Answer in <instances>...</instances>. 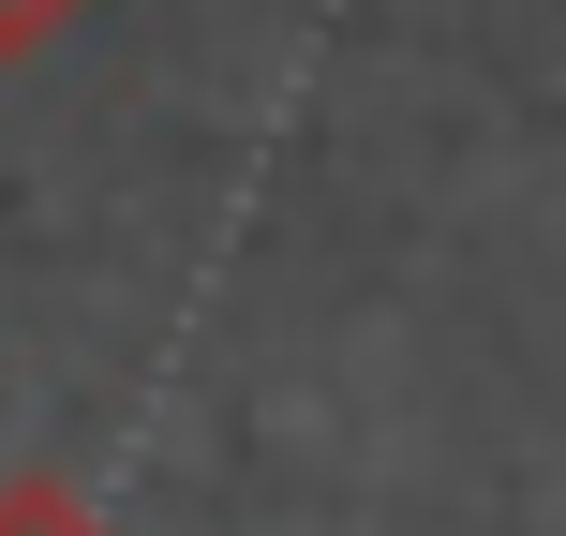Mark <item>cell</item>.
<instances>
[{"mask_svg":"<svg viewBox=\"0 0 566 536\" xmlns=\"http://www.w3.org/2000/svg\"><path fill=\"white\" fill-rule=\"evenodd\" d=\"M75 15H90V0H0V60H45Z\"/></svg>","mask_w":566,"mask_h":536,"instance_id":"cell-2","label":"cell"},{"mask_svg":"<svg viewBox=\"0 0 566 536\" xmlns=\"http://www.w3.org/2000/svg\"><path fill=\"white\" fill-rule=\"evenodd\" d=\"M0 536H119V522L90 507V492H60V477H15L0 492Z\"/></svg>","mask_w":566,"mask_h":536,"instance_id":"cell-1","label":"cell"}]
</instances>
